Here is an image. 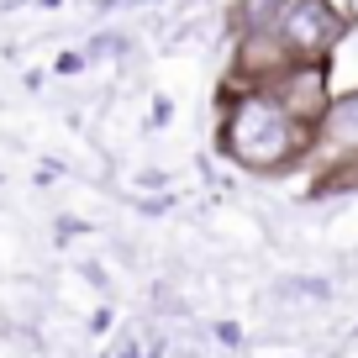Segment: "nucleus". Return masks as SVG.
<instances>
[{
  "label": "nucleus",
  "instance_id": "nucleus-1",
  "mask_svg": "<svg viewBox=\"0 0 358 358\" xmlns=\"http://www.w3.org/2000/svg\"><path fill=\"white\" fill-rule=\"evenodd\" d=\"M216 143H222V153L232 158V164H243L248 174L285 179V174H295L301 164L316 158V127L295 122L268 85H248L227 101Z\"/></svg>",
  "mask_w": 358,
  "mask_h": 358
},
{
  "label": "nucleus",
  "instance_id": "nucleus-2",
  "mask_svg": "<svg viewBox=\"0 0 358 358\" xmlns=\"http://www.w3.org/2000/svg\"><path fill=\"white\" fill-rule=\"evenodd\" d=\"M348 27H353V16L337 0H290L274 37L290 64H327V53L348 37Z\"/></svg>",
  "mask_w": 358,
  "mask_h": 358
},
{
  "label": "nucleus",
  "instance_id": "nucleus-3",
  "mask_svg": "<svg viewBox=\"0 0 358 358\" xmlns=\"http://www.w3.org/2000/svg\"><path fill=\"white\" fill-rule=\"evenodd\" d=\"M316 153L327 164H353L358 158V90L332 95V106L322 116V132H316Z\"/></svg>",
  "mask_w": 358,
  "mask_h": 358
},
{
  "label": "nucleus",
  "instance_id": "nucleus-4",
  "mask_svg": "<svg viewBox=\"0 0 358 358\" xmlns=\"http://www.w3.org/2000/svg\"><path fill=\"white\" fill-rule=\"evenodd\" d=\"M285 6H290V0H237V6H232L237 37H248V32H274V27H280V16H285Z\"/></svg>",
  "mask_w": 358,
  "mask_h": 358
}]
</instances>
